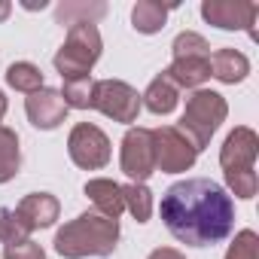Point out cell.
Wrapping results in <instances>:
<instances>
[{
    "instance_id": "cell-6",
    "label": "cell",
    "mask_w": 259,
    "mask_h": 259,
    "mask_svg": "<svg viewBox=\"0 0 259 259\" xmlns=\"http://www.w3.org/2000/svg\"><path fill=\"white\" fill-rule=\"evenodd\" d=\"M122 171L144 183L156 171V153H153V132L147 128H132L122 141Z\"/></svg>"
},
{
    "instance_id": "cell-3",
    "label": "cell",
    "mask_w": 259,
    "mask_h": 259,
    "mask_svg": "<svg viewBox=\"0 0 259 259\" xmlns=\"http://www.w3.org/2000/svg\"><path fill=\"white\" fill-rule=\"evenodd\" d=\"M98 55H101V34H98L95 22L92 25L76 22L67 34V43L55 55V67L64 79H82V76H89Z\"/></svg>"
},
{
    "instance_id": "cell-26",
    "label": "cell",
    "mask_w": 259,
    "mask_h": 259,
    "mask_svg": "<svg viewBox=\"0 0 259 259\" xmlns=\"http://www.w3.org/2000/svg\"><path fill=\"white\" fill-rule=\"evenodd\" d=\"M226 177H229V186L235 189V195L253 198V192H256V177H253V171H226Z\"/></svg>"
},
{
    "instance_id": "cell-10",
    "label": "cell",
    "mask_w": 259,
    "mask_h": 259,
    "mask_svg": "<svg viewBox=\"0 0 259 259\" xmlns=\"http://www.w3.org/2000/svg\"><path fill=\"white\" fill-rule=\"evenodd\" d=\"M28 116L37 128H55L58 122H64L67 116V104L61 98V92L52 89H37L28 98Z\"/></svg>"
},
{
    "instance_id": "cell-14",
    "label": "cell",
    "mask_w": 259,
    "mask_h": 259,
    "mask_svg": "<svg viewBox=\"0 0 259 259\" xmlns=\"http://www.w3.org/2000/svg\"><path fill=\"white\" fill-rule=\"evenodd\" d=\"M19 213H22V220L31 229L34 226H52V220L58 217V201L52 195H46V192H37V195H31V198L22 201Z\"/></svg>"
},
{
    "instance_id": "cell-15",
    "label": "cell",
    "mask_w": 259,
    "mask_h": 259,
    "mask_svg": "<svg viewBox=\"0 0 259 259\" xmlns=\"http://www.w3.org/2000/svg\"><path fill=\"white\" fill-rule=\"evenodd\" d=\"M85 195H92V201L104 210V217H119L122 213V189L116 186V183H110V180H92L89 186H85Z\"/></svg>"
},
{
    "instance_id": "cell-5",
    "label": "cell",
    "mask_w": 259,
    "mask_h": 259,
    "mask_svg": "<svg viewBox=\"0 0 259 259\" xmlns=\"http://www.w3.org/2000/svg\"><path fill=\"white\" fill-rule=\"evenodd\" d=\"M92 107H98L101 113H107V116H113L119 122H132L138 116L141 98H138V92L132 85L116 82V79H104V82H95Z\"/></svg>"
},
{
    "instance_id": "cell-21",
    "label": "cell",
    "mask_w": 259,
    "mask_h": 259,
    "mask_svg": "<svg viewBox=\"0 0 259 259\" xmlns=\"http://www.w3.org/2000/svg\"><path fill=\"white\" fill-rule=\"evenodd\" d=\"M107 13L104 4H95V7H85V4H61L58 7V22L61 25H73V19H82V25H92V19H101Z\"/></svg>"
},
{
    "instance_id": "cell-2",
    "label": "cell",
    "mask_w": 259,
    "mask_h": 259,
    "mask_svg": "<svg viewBox=\"0 0 259 259\" xmlns=\"http://www.w3.org/2000/svg\"><path fill=\"white\" fill-rule=\"evenodd\" d=\"M119 226L113 217H98V213H82L70 226H64L55 238V250L67 259H79L85 253L92 256H110L116 250Z\"/></svg>"
},
{
    "instance_id": "cell-25",
    "label": "cell",
    "mask_w": 259,
    "mask_h": 259,
    "mask_svg": "<svg viewBox=\"0 0 259 259\" xmlns=\"http://www.w3.org/2000/svg\"><path fill=\"white\" fill-rule=\"evenodd\" d=\"M256 250H259V244H256V235H253L250 229H244V232L235 238V244L229 247L226 259H256Z\"/></svg>"
},
{
    "instance_id": "cell-18",
    "label": "cell",
    "mask_w": 259,
    "mask_h": 259,
    "mask_svg": "<svg viewBox=\"0 0 259 259\" xmlns=\"http://www.w3.org/2000/svg\"><path fill=\"white\" fill-rule=\"evenodd\" d=\"M19 174V138L10 128H0V183Z\"/></svg>"
},
{
    "instance_id": "cell-22",
    "label": "cell",
    "mask_w": 259,
    "mask_h": 259,
    "mask_svg": "<svg viewBox=\"0 0 259 259\" xmlns=\"http://www.w3.org/2000/svg\"><path fill=\"white\" fill-rule=\"evenodd\" d=\"M92 92H95V82L89 76H82V79H67L61 98H64L67 107H79L82 110V107H92Z\"/></svg>"
},
{
    "instance_id": "cell-11",
    "label": "cell",
    "mask_w": 259,
    "mask_h": 259,
    "mask_svg": "<svg viewBox=\"0 0 259 259\" xmlns=\"http://www.w3.org/2000/svg\"><path fill=\"white\" fill-rule=\"evenodd\" d=\"M253 159H256V135L250 128H235L223 147V156H220L223 168L226 171H253Z\"/></svg>"
},
{
    "instance_id": "cell-9",
    "label": "cell",
    "mask_w": 259,
    "mask_h": 259,
    "mask_svg": "<svg viewBox=\"0 0 259 259\" xmlns=\"http://www.w3.org/2000/svg\"><path fill=\"white\" fill-rule=\"evenodd\" d=\"M201 16L223 31H235V28H250L253 19L259 16V7L256 4H232V0H207L201 7Z\"/></svg>"
},
{
    "instance_id": "cell-29",
    "label": "cell",
    "mask_w": 259,
    "mask_h": 259,
    "mask_svg": "<svg viewBox=\"0 0 259 259\" xmlns=\"http://www.w3.org/2000/svg\"><path fill=\"white\" fill-rule=\"evenodd\" d=\"M10 16V4H0V19H7Z\"/></svg>"
},
{
    "instance_id": "cell-7",
    "label": "cell",
    "mask_w": 259,
    "mask_h": 259,
    "mask_svg": "<svg viewBox=\"0 0 259 259\" xmlns=\"http://www.w3.org/2000/svg\"><path fill=\"white\" fill-rule=\"evenodd\" d=\"M153 153H156V165L162 171H186L195 162L198 150L177 128H162V132H153Z\"/></svg>"
},
{
    "instance_id": "cell-16",
    "label": "cell",
    "mask_w": 259,
    "mask_h": 259,
    "mask_svg": "<svg viewBox=\"0 0 259 259\" xmlns=\"http://www.w3.org/2000/svg\"><path fill=\"white\" fill-rule=\"evenodd\" d=\"M168 19V7L153 4V0H141V4L132 10V22L141 34H156Z\"/></svg>"
},
{
    "instance_id": "cell-28",
    "label": "cell",
    "mask_w": 259,
    "mask_h": 259,
    "mask_svg": "<svg viewBox=\"0 0 259 259\" xmlns=\"http://www.w3.org/2000/svg\"><path fill=\"white\" fill-rule=\"evenodd\" d=\"M150 259H183V256H180L177 250H156Z\"/></svg>"
},
{
    "instance_id": "cell-23",
    "label": "cell",
    "mask_w": 259,
    "mask_h": 259,
    "mask_svg": "<svg viewBox=\"0 0 259 259\" xmlns=\"http://www.w3.org/2000/svg\"><path fill=\"white\" fill-rule=\"evenodd\" d=\"M210 55V46L204 43V37L186 31L174 40V58H207Z\"/></svg>"
},
{
    "instance_id": "cell-17",
    "label": "cell",
    "mask_w": 259,
    "mask_h": 259,
    "mask_svg": "<svg viewBox=\"0 0 259 259\" xmlns=\"http://www.w3.org/2000/svg\"><path fill=\"white\" fill-rule=\"evenodd\" d=\"M147 107L153 110V113H171L174 110V104H177V85L162 73L159 79H153V85L147 89Z\"/></svg>"
},
{
    "instance_id": "cell-1",
    "label": "cell",
    "mask_w": 259,
    "mask_h": 259,
    "mask_svg": "<svg viewBox=\"0 0 259 259\" xmlns=\"http://www.w3.org/2000/svg\"><path fill=\"white\" fill-rule=\"evenodd\" d=\"M162 220L168 232L189 247H207L229 238L235 226V207L226 189L207 177L174 183L162 195Z\"/></svg>"
},
{
    "instance_id": "cell-24",
    "label": "cell",
    "mask_w": 259,
    "mask_h": 259,
    "mask_svg": "<svg viewBox=\"0 0 259 259\" xmlns=\"http://www.w3.org/2000/svg\"><path fill=\"white\" fill-rule=\"evenodd\" d=\"M28 232H31V226L22 220V213H16V210H0V238H4L7 244H19Z\"/></svg>"
},
{
    "instance_id": "cell-4",
    "label": "cell",
    "mask_w": 259,
    "mask_h": 259,
    "mask_svg": "<svg viewBox=\"0 0 259 259\" xmlns=\"http://www.w3.org/2000/svg\"><path fill=\"white\" fill-rule=\"evenodd\" d=\"M223 119H226V101L217 92H195L186 101V113H183L180 128L186 132V141L192 138V147L201 150Z\"/></svg>"
},
{
    "instance_id": "cell-12",
    "label": "cell",
    "mask_w": 259,
    "mask_h": 259,
    "mask_svg": "<svg viewBox=\"0 0 259 259\" xmlns=\"http://www.w3.org/2000/svg\"><path fill=\"white\" fill-rule=\"evenodd\" d=\"M247 70H250V61L235 49H220L210 55V73L223 82H241Z\"/></svg>"
},
{
    "instance_id": "cell-27",
    "label": "cell",
    "mask_w": 259,
    "mask_h": 259,
    "mask_svg": "<svg viewBox=\"0 0 259 259\" xmlns=\"http://www.w3.org/2000/svg\"><path fill=\"white\" fill-rule=\"evenodd\" d=\"M4 256L7 259H43V250L31 241H19V244H7Z\"/></svg>"
},
{
    "instance_id": "cell-8",
    "label": "cell",
    "mask_w": 259,
    "mask_h": 259,
    "mask_svg": "<svg viewBox=\"0 0 259 259\" xmlns=\"http://www.w3.org/2000/svg\"><path fill=\"white\" fill-rule=\"evenodd\" d=\"M70 159L79 168H101L110 162V144L101 128L95 125H76L70 132Z\"/></svg>"
},
{
    "instance_id": "cell-20",
    "label": "cell",
    "mask_w": 259,
    "mask_h": 259,
    "mask_svg": "<svg viewBox=\"0 0 259 259\" xmlns=\"http://www.w3.org/2000/svg\"><path fill=\"white\" fill-rule=\"evenodd\" d=\"M7 82L13 85V89H19V92H37L40 85H43V73L34 67V64H28V61H19V64H13L10 70H7Z\"/></svg>"
},
{
    "instance_id": "cell-19",
    "label": "cell",
    "mask_w": 259,
    "mask_h": 259,
    "mask_svg": "<svg viewBox=\"0 0 259 259\" xmlns=\"http://www.w3.org/2000/svg\"><path fill=\"white\" fill-rule=\"evenodd\" d=\"M122 204H128V210L138 217V223H147L150 210H153V195L144 183H132L122 189Z\"/></svg>"
},
{
    "instance_id": "cell-13",
    "label": "cell",
    "mask_w": 259,
    "mask_h": 259,
    "mask_svg": "<svg viewBox=\"0 0 259 259\" xmlns=\"http://www.w3.org/2000/svg\"><path fill=\"white\" fill-rule=\"evenodd\" d=\"M174 85H198L210 76V55L207 58H174V64L165 73Z\"/></svg>"
},
{
    "instance_id": "cell-30",
    "label": "cell",
    "mask_w": 259,
    "mask_h": 259,
    "mask_svg": "<svg viewBox=\"0 0 259 259\" xmlns=\"http://www.w3.org/2000/svg\"><path fill=\"white\" fill-rule=\"evenodd\" d=\"M4 110H7V101H4V92H0V116H4Z\"/></svg>"
}]
</instances>
